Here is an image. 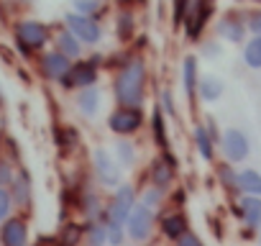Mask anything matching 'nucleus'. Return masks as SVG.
Segmentation results:
<instances>
[{"instance_id": "19", "label": "nucleus", "mask_w": 261, "mask_h": 246, "mask_svg": "<svg viewBox=\"0 0 261 246\" xmlns=\"http://www.w3.org/2000/svg\"><path fill=\"white\" fill-rule=\"evenodd\" d=\"M54 44H57V52H59V54H64L67 59H77V57L82 54V41H77L67 29H64V31H59V34L54 36Z\"/></svg>"}, {"instance_id": "25", "label": "nucleus", "mask_w": 261, "mask_h": 246, "mask_svg": "<svg viewBox=\"0 0 261 246\" xmlns=\"http://www.w3.org/2000/svg\"><path fill=\"white\" fill-rule=\"evenodd\" d=\"M243 64L248 69H261V36H253L243 46Z\"/></svg>"}, {"instance_id": "1", "label": "nucleus", "mask_w": 261, "mask_h": 246, "mask_svg": "<svg viewBox=\"0 0 261 246\" xmlns=\"http://www.w3.org/2000/svg\"><path fill=\"white\" fill-rule=\"evenodd\" d=\"M115 103L118 108H141L146 95V62L141 57H128L115 75Z\"/></svg>"}, {"instance_id": "32", "label": "nucleus", "mask_w": 261, "mask_h": 246, "mask_svg": "<svg viewBox=\"0 0 261 246\" xmlns=\"http://www.w3.org/2000/svg\"><path fill=\"white\" fill-rule=\"evenodd\" d=\"M154 136H156L159 146H167V131H164V113H162V108L154 110Z\"/></svg>"}, {"instance_id": "11", "label": "nucleus", "mask_w": 261, "mask_h": 246, "mask_svg": "<svg viewBox=\"0 0 261 246\" xmlns=\"http://www.w3.org/2000/svg\"><path fill=\"white\" fill-rule=\"evenodd\" d=\"M39 64H41V75L46 80H54V82H62L69 75V69H72V59H67L64 54H59L57 49L54 52H46Z\"/></svg>"}, {"instance_id": "35", "label": "nucleus", "mask_w": 261, "mask_h": 246, "mask_svg": "<svg viewBox=\"0 0 261 246\" xmlns=\"http://www.w3.org/2000/svg\"><path fill=\"white\" fill-rule=\"evenodd\" d=\"M220 52H223V49H220V44H218L215 39H207V41H202V57H207V59H215Z\"/></svg>"}, {"instance_id": "23", "label": "nucleus", "mask_w": 261, "mask_h": 246, "mask_svg": "<svg viewBox=\"0 0 261 246\" xmlns=\"http://www.w3.org/2000/svg\"><path fill=\"white\" fill-rule=\"evenodd\" d=\"M85 238H87V246H105L108 243L105 220H87L85 223Z\"/></svg>"}, {"instance_id": "5", "label": "nucleus", "mask_w": 261, "mask_h": 246, "mask_svg": "<svg viewBox=\"0 0 261 246\" xmlns=\"http://www.w3.org/2000/svg\"><path fill=\"white\" fill-rule=\"evenodd\" d=\"M151 231H154V210L146 208L144 203H139L134 208V213H130L128 223H125V233L134 243H146Z\"/></svg>"}, {"instance_id": "29", "label": "nucleus", "mask_w": 261, "mask_h": 246, "mask_svg": "<svg viewBox=\"0 0 261 246\" xmlns=\"http://www.w3.org/2000/svg\"><path fill=\"white\" fill-rule=\"evenodd\" d=\"M72 8H74V13L92 18V16L102 8V0H72Z\"/></svg>"}, {"instance_id": "38", "label": "nucleus", "mask_w": 261, "mask_h": 246, "mask_svg": "<svg viewBox=\"0 0 261 246\" xmlns=\"http://www.w3.org/2000/svg\"><path fill=\"white\" fill-rule=\"evenodd\" d=\"M258 246H261V228H258Z\"/></svg>"}, {"instance_id": "17", "label": "nucleus", "mask_w": 261, "mask_h": 246, "mask_svg": "<svg viewBox=\"0 0 261 246\" xmlns=\"http://www.w3.org/2000/svg\"><path fill=\"white\" fill-rule=\"evenodd\" d=\"M187 218L182 213H169L162 218V233L169 238V241H179L185 233H187Z\"/></svg>"}, {"instance_id": "24", "label": "nucleus", "mask_w": 261, "mask_h": 246, "mask_svg": "<svg viewBox=\"0 0 261 246\" xmlns=\"http://www.w3.org/2000/svg\"><path fill=\"white\" fill-rule=\"evenodd\" d=\"M82 236H85V226H80V223H64L62 231H59V236H57V243L59 246H80Z\"/></svg>"}, {"instance_id": "33", "label": "nucleus", "mask_w": 261, "mask_h": 246, "mask_svg": "<svg viewBox=\"0 0 261 246\" xmlns=\"http://www.w3.org/2000/svg\"><path fill=\"white\" fill-rule=\"evenodd\" d=\"M13 180H16V175H13L11 162L0 159V187H11V182H13Z\"/></svg>"}, {"instance_id": "34", "label": "nucleus", "mask_w": 261, "mask_h": 246, "mask_svg": "<svg viewBox=\"0 0 261 246\" xmlns=\"http://www.w3.org/2000/svg\"><path fill=\"white\" fill-rule=\"evenodd\" d=\"M246 29H248L253 36H261V11L248 13V18H246Z\"/></svg>"}, {"instance_id": "14", "label": "nucleus", "mask_w": 261, "mask_h": 246, "mask_svg": "<svg viewBox=\"0 0 261 246\" xmlns=\"http://www.w3.org/2000/svg\"><path fill=\"white\" fill-rule=\"evenodd\" d=\"M238 215L243 218V223L248 228H261V198H253V195H243L238 200Z\"/></svg>"}, {"instance_id": "21", "label": "nucleus", "mask_w": 261, "mask_h": 246, "mask_svg": "<svg viewBox=\"0 0 261 246\" xmlns=\"http://www.w3.org/2000/svg\"><path fill=\"white\" fill-rule=\"evenodd\" d=\"M238 190L243 195H253V198H261V172L256 169H243L238 172Z\"/></svg>"}, {"instance_id": "10", "label": "nucleus", "mask_w": 261, "mask_h": 246, "mask_svg": "<svg viewBox=\"0 0 261 246\" xmlns=\"http://www.w3.org/2000/svg\"><path fill=\"white\" fill-rule=\"evenodd\" d=\"M0 246H29V223L21 215H11L0 223Z\"/></svg>"}, {"instance_id": "18", "label": "nucleus", "mask_w": 261, "mask_h": 246, "mask_svg": "<svg viewBox=\"0 0 261 246\" xmlns=\"http://www.w3.org/2000/svg\"><path fill=\"white\" fill-rule=\"evenodd\" d=\"M223 90H225V85H223L220 77H215V75H205V77H200V85H197V95H200V100H205V103H215V100L223 95Z\"/></svg>"}, {"instance_id": "37", "label": "nucleus", "mask_w": 261, "mask_h": 246, "mask_svg": "<svg viewBox=\"0 0 261 246\" xmlns=\"http://www.w3.org/2000/svg\"><path fill=\"white\" fill-rule=\"evenodd\" d=\"M162 105H164V110H167L169 115H177L174 103H172V92H169V90H164V92H162Z\"/></svg>"}, {"instance_id": "2", "label": "nucleus", "mask_w": 261, "mask_h": 246, "mask_svg": "<svg viewBox=\"0 0 261 246\" xmlns=\"http://www.w3.org/2000/svg\"><path fill=\"white\" fill-rule=\"evenodd\" d=\"M136 205H139L136 203V190L130 185H120L113 192L110 203L105 205V226L108 228H125V223H128V218H130V213H134Z\"/></svg>"}, {"instance_id": "8", "label": "nucleus", "mask_w": 261, "mask_h": 246, "mask_svg": "<svg viewBox=\"0 0 261 246\" xmlns=\"http://www.w3.org/2000/svg\"><path fill=\"white\" fill-rule=\"evenodd\" d=\"M92 164H95V172H97V180H100L102 187L118 190L123 185L120 182V164L115 162V157H110V152L95 149L92 152Z\"/></svg>"}, {"instance_id": "27", "label": "nucleus", "mask_w": 261, "mask_h": 246, "mask_svg": "<svg viewBox=\"0 0 261 246\" xmlns=\"http://www.w3.org/2000/svg\"><path fill=\"white\" fill-rule=\"evenodd\" d=\"M218 180L225 190H238V172L233 169V164H218Z\"/></svg>"}, {"instance_id": "36", "label": "nucleus", "mask_w": 261, "mask_h": 246, "mask_svg": "<svg viewBox=\"0 0 261 246\" xmlns=\"http://www.w3.org/2000/svg\"><path fill=\"white\" fill-rule=\"evenodd\" d=\"M177 246H202V241H200V236H197L195 231H187V233L177 241Z\"/></svg>"}, {"instance_id": "20", "label": "nucleus", "mask_w": 261, "mask_h": 246, "mask_svg": "<svg viewBox=\"0 0 261 246\" xmlns=\"http://www.w3.org/2000/svg\"><path fill=\"white\" fill-rule=\"evenodd\" d=\"M77 108H80V113L87 115V118H92V115L97 113V108H100V90H97V85L77 92Z\"/></svg>"}, {"instance_id": "31", "label": "nucleus", "mask_w": 261, "mask_h": 246, "mask_svg": "<svg viewBox=\"0 0 261 246\" xmlns=\"http://www.w3.org/2000/svg\"><path fill=\"white\" fill-rule=\"evenodd\" d=\"M141 203L146 205V208H159L162 203H164V190L162 187H149V190H144V195H141Z\"/></svg>"}, {"instance_id": "26", "label": "nucleus", "mask_w": 261, "mask_h": 246, "mask_svg": "<svg viewBox=\"0 0 261 246\" xmlns=\"http://www.w3.org/2000/svg\"><path fill=\"white\" fill-rule=\"evenodd\" d=\"M115 162L120 167H134L136 164V149L130 141H115Z\"/></svg>"}, {"instance_id": "15", "label": "nucleus", "mask_w": 261, "mask_h": 246, "mask_svg": "<svg viewBox=\"0 0 261 246\" xmlns=\"http://www.w3.org/2000/svg\"><path fill=\"white\" fill-rule=\"evenodd\" d=\"M8 190H11V198H13V203L18 208H29L31 205V175L26 169H21L16 175V180L11 182Z\"/></svg>"}, {"instance_id": "30", "label": "nucleus", "mask_w": 261, "mask_h": 246, "mask_svg": "<svg viewBox=\"0 0 261 246\" xmlns=\"http://www.w3.org/2000/svg\"><path fill=\"white\" fill-rule=\"evenodd\" d=\"M13 198H11V190L8 187H0V223H6L13 213Z\"/></svg>"}, {"instance_id": "3", "label": "nucleus", "mask_w": 261, "mask_h": 246, "mask_svg": "<svg viewBox=\"0 0 261 246\" xmlns=\"http://www.w3.org/2000/svg\"><path fill=\"white\" fill-rule=\"evenodd\" d=\"M13 34H16V44H18V49H21V54H23V57H29V54H31V52H36V49H44V46H46V41L51 39L49 26H46V23H41V21H31V18L18 21Z\"/></svg>"}, {"instance_id": "4", "label": "nucleus", "mask_w": 261, "mask_h": 246, "mask_svg": "<svg viewBox=\"0 0 261 246\" xmlns=\"http://www.w3.org/2000/svg\"><path fill=\"white\" fill-rule=\"evenodd\" d=\"M64 26H67V31L77 39V41H82V44H90V46H95L100 39H102V26L95 21V18H90V16H80V13H67L64 16Z\"/></svg>"}, {"instance_id": "9", "label": "nucleus", "mask_w": 261, "mask_h": 246, "mask_svg": "<svg viewBox=\"0 0 261 246\" xmlns=\"http://www.w3.org/2000/svg\"><path fill=\"white\" fill-rule=\"evenodd\" d=\"M220 149H223V157L228 159V164H236L251 154V141L241 129H225L223 139H220Z\"/></svg>"}, {"instance_id": "39", "label": "nucleus", "mask_w": 261, "mask_h": 246, "mask_svg": "<svg viewBox=\"0 0 261 246\" xmlns=\"http://www.w3.org/2000/svg\"><path fill=\"white\" fill-rule=\"evenodd\" d=\"M179 3H182V0H174V6H179Z\"/></svg>"}, {"instance_id": "12", "label": "nucleus", "mask_w": 261, "mask_h": 246, "mask_svg": "<svg viewBox=\"0 0 261 246\" xmlns=\"http://www.w3.org/2000/svg\"><path fill=\"white\" fill-rule=\"evenodd\" d=\"M174 172H177V162H174L172 154H164V157L154 159L151 162V182H154V187H162V190L169 187L174 182Z\"/></svg>"}, {"instance_id": "13", "label": "nucleus", "mask_w": 261, "mask_h": 246, "mask_svg": "<svg viewBox=\"0 0 261 246\" xmlns=\"http://www.w3.org/2000/svg\"><path fill=\"white\" fill-rule=\"evenodd\" d=\"M218 34L230 41V44H241L243 36H246V21L236 13H225L220 21H218Z\"/></svg>"}, {"instance_id": "28", "label": "nucleus", "mask_w": 261, "mask_h": 246, "mask_svg": "<svg viewBox=\"0 0 261 246\" xmlns=\"http://www.w3.org/2000/svg\"><path fill=\"white\" fill-rule=\"evenodd\" d=\"M134 26H136L134 16H130L128 11H123V13L118 16V26H115L118 39H120V41H128V39H130V34H134Z\"/></svg>"}, {"instance_id": "6", "label": "nucleus", "mask_w": 261, "mask_h": 246, "mask_svg": "<svg viewBox=\"0 0 261 246\" xmlns=\"http://www.w3.org/2000/svg\"><path fill=\"white\" fill-rule=\"evenodd\" d=\"M144 126V110L141 108H118L108 118V129L118 136H130Z\"/></svg>"}, {"instance_id": "7", "label": "nucleus", "mask_w": 261, "mask_h": 246, "mask_svg": "<svg viewBox=\"0 0 261 246\" xmlns=\"http://www.w3.org/2000/svg\"><path fill=\"white\" fill-rule=\"evenodd\" d=\"M97 64H100V57H92L90 62H77L72 64L69 75L62 80V87L67 90H87V87H95L97 82Z\"/></svg>"}, {"instance_id": "40", "label": "nucleus", "mask_w": 261, "mask_h": 246, "mask_svg": "<svg viewBox=\"0 0 261 246\" xmlns=\"http://www.w3.org/2000/svg\"><path fill=\"white\" fill-rule=\"evenodd\" d=\"M0 105H3V95H0Z\"/></svg>"}, {"instance_id": "22", "label": "nucleus", "mask_w": 261, "mask_h": 246, "mask_svg": "<svg viewBox=\"0 0 261 246\" xmlns=\"http://www.w3.org/2000/svg\"><path fill=\"white\" fill-rule=\"evenodd\" d=\"M195 146H197V154L205 162H213L215 159V141L210 139V134H207L205 126H197L195 129Z\"/></svg>"}, {"instance_id": "16", "label": "nucleus", "mask_w": 261, "mask_h": 246, "mask_svg": "<svg viewBox=\"0 0 261 246\" xmlns=\"http://www.w3.org/2000/svg\"><path fill=\"white\" fill-rule=\"evenodd\" d=\"M197 57H185L182 59V85H185V92H187V100H195L197 95V85H200V75H197Z\"/></svg>"}, {"instance_id": "41", "label": "nucleus", "mask_w": 261, "mask_h": 246, "mask_svg": "<svg viewBox=\"0 0 261 246\" xmlns=\"http://www.w3.org/2000/svg\"><path fill=\"white\" fill-rule=\"evenodd\" d=\"M256 3H261V0H256Z\"/></svg>"}]
</instances>
